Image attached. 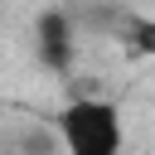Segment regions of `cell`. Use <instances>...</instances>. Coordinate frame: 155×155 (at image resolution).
<instances>
[{
	"instance_id": "obj_3",
	"label": "cell",
	"mask_w": 155,
	"mask_h": 155,
	"mask_svg": "<svg viewBox=\"0 0 155 155\" xmlns=\"http://www.w3.org/2000/svg\"><path fill=\"white\" fill-rule=\"evenodd\" d=\"M116 39L131 48V53H140V58H150L155 53V19H140V15H126L121 19V29H116Z\"/></svg>"
},
{
	"instance_id": "obj_2",
	"label": "cell",
	"mask_w": 155,
	"mask_h": 155,
	"mask_svg": "<svg viewBox=\"0 0 155 155\" xmlns=\"http://www.w3.org/2000/svg\"><path fill=\"white\" fill-rule=\"evenodd\" d=\"M34 58L48 73H73V63H78V24H73V15L63 5L39 10V19H34Z\"/></svg>"
},
{
	"instance_id": "obj_1",
	"label": "cell",
	"mask_w": 155,
	"mask_h": 155,
	"mask_svg": "<svg viewBox=\"0 0 155 155\" xmlns=\"http://www.w3.org/2000/svg\"><path fill=\"white\" fill-rule=\"evenodd\" d=\"M58 140L63 155H121L126 145V126L116 102L107 97H78L58 111Z\"/></svg>"
}]
</instances>
